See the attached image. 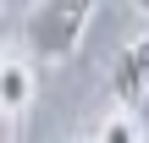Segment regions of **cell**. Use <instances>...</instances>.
<instances>
[{
    "instance_id": "cell-1",
    "label": "cell",
    "mask_w": 149,
    "mask_h": 143,
    "mask_svg": "<svg viewBox=\"0 0 149 143\" xmlns=\"http://www.w3.org/2000/svg\"><path fill=\"white\" fill-rule=\"evenodd\" d=\"M94 6H100V0H39V6L28 11V22H22L28 50H33L39 61H66V55H77L83 33H88V22H94Z\"/></svg>"
},
{
    "instance_id": "cell-2",
    "label": "cell",
    "mask_w": 149,
    "mask_h": 143,
    "mask_svg": "<svg viewBox=\"0 0 149 143\" xmlns=\"http://www.w3.org/2000/svg\"><path fill=\"white\" fill-rule=\"evenodd\" d=\"M144 88H149V33L133 39V44L116 55V72H111V94H116L122 105L144 99Z\"/></svg>"
},
{
    "instance_id": "cell-3",
    "label": "cell",
    "mask_w": 149,
    "mask_h": 143,
    "mask_svg": "<svg viewBox=\"0 0 149 143\" xmlns=\"http://www.w3.org/2000/svg\"><path fill=\"white\" fill-rule=\"evenodd\" d=\"M28 88H33L28 72L6 61V77H0V110H22V105H28Z\"/></svg>"
},
{
    "instance_id": "cell-4",
    "label": "cell",
    "mask_w": 149,
    "mask_h": 143,
    "mask_svg": "<svg viewBox=\"0 0 149 143\" xmlns=\"http://www.w3.org/2000/svg\"><path fill=\"white\" fill-rule=\"evenodd\" d=\"M100 143H138V127H133L127 116H111V121L100 127Z\"/></svg>"
},
{
    "instance_id": "cell-5",
    "label": "cell",
    "mask_w": 149,
    "mask_h": 143,
    "mask_svg": "<svg viewBox=\"0 0 149 143\" xmlns=\"http://www.w3.org/2000/svg\"><path fill=\"white\" fill-rule=\"evenodd\" d=\"M6 6H17V11H33V6H39V0H6Z\"/></svg>"
},
{
    "instance_id": "cell-6",
    "label": "cell",
    "mask_w": 149,
    "mask_h": 143,
    "mask_svg": "<svg viewBox=\"0 0 149 143\" xmlns=\"http://www.w3.org/2000/svg\"><path fill=\"white\" fill-rule=\"evenodd\" d=\"M0 143H6V110H0Z\"/></svg>"
},
{
    "instance_id": "cell-7",
    "label": "cell",
    "mask_w": 149,
    "mask_h": 143,
    "mask_svg": "<svg viewBox=\"0 0 149 143\" xmlns=\"http://www.w3.org/2000/svg\"><path fill=\"white\" fill-rule=\"evenodd\" d=\"M138 11H149V0H138Z\"/></svg>"
},
{
    "instance_id": "cell-8",
    "label": "cell",
    "mask_w": 149,
    "mask_h": 143,
    "mask_svg": "<svg viewBox=\"0 0 149 143\" xmlns=\"http://www.w3.org/2000/svg\"><path fill=\"white\" fill-rule=\"evenodd\" d=\"M0 77H6V61H0Z\"/></svg>"
},
{
    "instance_id": "cell-9",
    "label": "cell",
    "mask_w": 149,
    "mask_h": 143,
    "mask_svg": "<svg viewBox=\"0 0 149 143\" xmlns=\"http://www.w3.org/2000/svg\"><path fill=\"white\" fill-rule=\"evenodd\" d=\"M0 6H6V0H0Z\"/></svg>"
}]
</instances>
